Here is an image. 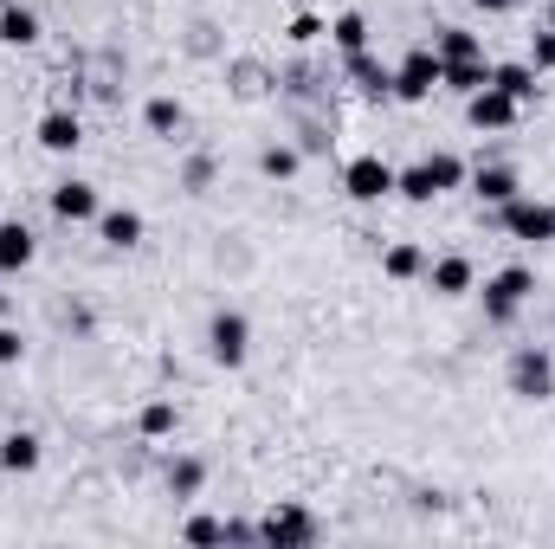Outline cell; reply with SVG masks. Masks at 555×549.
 I'll use <instances>...</instances> for the list:
<instances>
[{"label":"cell","instance_id":"obj_2","mask_svg":"<svg viewBox=\"0 0 555 549\" xmlns=\"http://www.w3.org/2000/svg\"><path fill=\"white\" fill-rule=\"evenodd\" d=\"M439 85H446V59H439L433 46H420V52H408V59L395 65V98H401V104H426Z\"/></svg>","mask_w":555,"mask_h":549},{"label":"cell","instance_id":"obj_32","mask_svg":"<svg viewBox=\"0 0 555 549\" xmlns=\"http://www.w3.org/2000/svg\"><path fill=\"white\" fill-rule=\"evenodd\" d=\"M517 0H478V13H511Z\"/></svg>","mask_w":555,"mask_h":549},{"label":"cell","instance_id":"obj_17","mask_svg":"<svg viewBox=\"0 0 555 549\" xmlns=\"http://www.w3.org/2000/svg\"><path fill=\"white\" fill-rule=\"evenodd\" d=\"M485 85H491V65H485V52H478V59H452V65H446V91L472 98V91H485Z\"/></svg>","mask_w":555,"mask_h":549},{"label":"cell","instance_id":"obj_18","mask_svg":"<svg viewBox=\"0 0 555 549\" xmlns=\"http://www.w3.org/2000/svg\"><path fill=\"white\" fill-rule=\"evenodd\" d=\"M39 39V13L33 7H0V46H33Z\"/></svg>","mask_w":555,"mask_h":549},{"label":"cell","instance_id":"obj_4","mask_svg":"<svg viewBox=\"0 0 555 549\" xmlns=\"http://www.w3.org/2000/svg\"><path fill=\"white\" fill-rule=\"evenodd\" d=\"M207 349H214L220 369H240V362L253 356V323H246L240 310H220V317L207 323Z\"/></svg>","mask_w":555,"mask_h":549},{"label":"cell","instance_id":"obj_31","mask_svg":"<svg viewBox=\"0 0 555 549\" xmlns=\"http://www.w3.org/2000/svg\"><path fill=\"white\" fill-rule=\"evenodd\" d=\"M317 33H323V20H317V13H297V20H291V46H310Z\"/></svg>","mask_w":555,"mask_h":549},{"label":"cell","instance_id":"obj_6","mask_svg":"<svg viewBox=\"0 0 555 549\" xmlns=\"http://www.w3.org/2000/svg\"><path fill=\"white\" fill-rule=\"evenodd\" d=\"M498 220H504L511 240H537V246L555 240V207H543V201H524V194H517V201L498 207Z\"/></svg>","mask_w":555,"mask_h":549},{"label":"cell","instance_id":"obj_16","mask_svg":"<svg viewBox=\"0 0 555 549\" xmlns=\"http://www.w3.org/2000/svg\"><path fill=\"white\" fill-rule=\"evenodd\" d=\"M349 78H356L369 98H395V72H388L382 59H369V52H349Z\"/></svg>","mask_w":555,"mask_h":549},{"label":"cell","instance_id":"obj_14","mask_svg":"<svg viewBox=\"0 0 555 549\" xmlns=\"http://www.w3.org/2000/svg\"><path fill=\"white\" fill-rule=\"evenodd\" d=\"M472 194H478L485 207H504V201H517L524 188H517V175H511V168H498V162H491V168H478V175H472Z\"/></svg>","mask_w":555,"mask_h":549},{"label":"cell","instance_id":"obj_28","mask_svg":"<svg viewBox=\"0 0 555 549\" xmlns=\"http://www.w3.org/2000/svg\"><path fill=\"white\" fill-rule=\"evenodd\" d=\"M181 537H188V544H227V524H220V518H188Z\"/></svg>","mask_w":555,"mask_h":549},{"label":"cell","instance_id":"obj_15","mask_svg":"<svg viewBox=\"0 0 555 549\" xmlns=\"http://www.w3.org/2000/svg\"><path fill=\"white\" fill-rule=\"evenodd\" d=\"M426 284H433L439 297H465V291H472V259H459V253H452V259H433V266H426Z\"/></svg>","mask_w":555,"mask_h":549},{"label":"cell","instance_id":"obj_11","mask_svg":"<svg viewBox=\"0 0 555 549\" xmlns=\"http://www.w3.org/2000/svg\"><path fill=\"white\" fill-rule=\"evenodd\" d=\"M85 142V124L72 117V111H46L39 117V149H52V155H72Z\"/></svg>","mask_w":555,"mask_h":549},{"label":"cell","instance_id":"obj_9","mask_svg":"<svg viewBox=\"0 0 555 549\" xmlns=\"http://www.w3.org/2000/svg\"><path fill=\"white\" fill-rule=\"evenodd\" d=\"M259 537H266V544H278V549H297V544H310V537H317V524H310V511H297V505H278L272 518L259 524Z\"/></svg>","mask_w":555,"mask_h":549},{"label":"cell","instance_id":"obj_21","mask_svg":"<svg viewBox=\"0 0 555 549\" xmlns=\"http://www.w3.org/2000/svg\"><path fill=\"white\" fill-rule=\"evenodd\" d=\"M433 52H439L446 65H452V59H478V33H465V26H439Z\"/></svg>","mask_w":555,"mask_h":549},{"label":"cell","instance_id":"obj_25","mask_svg":"<svg viewBox=\"0 0 555 549\" xmlns=\"http://www.w3.org/2000/svg\"><path fill=\"white\" fill-rule=\"evenodd\" d=\"M142 117H149V130H155V137H175V130H181V104H175V98H155Z\"/></svg>","mask_w":555,"mask_h":549},{"label":"cell","instance_id":"obj_13","mask_svg":"<svg viewBox=\"0 0 555 549\" xmlns=\"http://www.w3.org/2000/svg\"><path fill=\"white\" fill-rule=\"evenodd\" d=\"M33 253H39V240H33V227H20V220H7V227H0V272H26V266H33Z\"/></svg>","mask_w":555,"mask_h":549},{"label":"cell","instance_id":"obj_23","mask_svg":"<svg viewBox=\"0 0 555 549\" xmlns=\"http://www.w3.org/2000/svg\"><path fill=\"white\" fill-rule=\"evenodd\" d=\"M382 272H388V278H420V272H426V259H420V246L401 240V246H388V253H382Z\"/></svg>","mask_w":555,"mask_h":549},{"label":"cell","instance_id":"obj_26","mask_svg":"<svg viewBox=\"0 0 555 549\" xmlns=\"http://www.w3.org/2000/svg\"><path fill=\"white\" fill-rule=\"evenodd\" d=\"M259 168H266L272 181H291V175H297V149H284V142H272V149L259 155Z\"/></svg>","mask_w":555,"mask_h":549},{"label":"cell","instance_id":"obj_3","mask_svg":"<svg viewBox=\"0 0 555 549\" xmlns=\"http://www.w3.org/2000/svg\"><path fill=\"white\" fill-rule=\"evenodd\" d=\"M530 291H537V272L530 266H504L498 278H485V317L491 323H511L530 304Z\"/></svg>","mask_w":555,"mask_h":549},{"label":"cell","instance_id":"obj_7","mask_svg":"<svg viewBox=\"0 0 555 549\" xmlns=\"http://www.w3.org/2000/svg\"><path fill=\"white\" fill-rule=\"evenodd\" d=\"M395 175H401V168H388L382 155H356V162L343 168V188H349V201H388V194H395Z\"/></svg>","mask_w":555,"mask_h":549},{"label":"cell","instance_id":"obj_5","mask_svg":"<svg viewBox=\"0 0 555 549\" xmlns=\"http://www.w3.org/2000/svg\"><path fill=\"white\" fill-rule=\"evenodd\" d=\"M511 395H524V401H550L555 395L550 349H517V362H511Z\"/></svg>","mask_w":555,"mask_h":549},{"label":"cell","instance_id":"obj_24","mask_svg":"<svg viewBox=\"0 0 555 549\" xmlns=\"http://www.w3.org/2000/svg\"><path fill=\"white\" fill-rule=\"evenodd\" d=\"M201 478H207V465H201V459H175V465H168V491H175V498H194V491H201Z\"/></svg>","mask_w":555,"mask_h":549},{"label":"cell","instance_id":"obj_10","mask_svg":"<svg viewBox=\"0 0 555 549\" xmlns=\"http://www.w3.org/2000/svg\"><path fill=\"white\" fill-rule=\"evenodd\" d=\"M52 214H59L65 227H78V220H98L104 207H98V188H91V181H59V188H52Z\"/></svg>","mask_w":555,"mask_h":549},{"label":"cell","instance_id":"obj_30","mask_svg":"<svg viewBox=\"0 0 555 549\" xmlns=\"http://www.w3.org/2000/svg\"><path fill=\"white\" fill-rule=\"evenodd\" d=\"M20 356H26V343H20V330H13V323H0V369H13Z\"/></svg>","mask_w":555,"mask_h":549},{"label":"cell","instance_id":"obj_8","mask_svg":"<svg viewBox=\"0 0 555 549\" xmlns=\"http://www.w3.org/2000/svg\"><path fill=\"white\" fill-rule=\"evenodd\" d=\"M465 117H472V130H511V124L524 117V104H517L511 91L485 85V91H472V98H465Z\"/></svg>","mask_w":555,"mask_h":549},{"label":"cell","instance_id":"obj_20","mask_svg":"<svg viewBox=\"0 0 555 549\" xmlns=\"http://www.w3.org/2000/svg\"><path fill=\"white\" fill-rule=\"evenodd\" d=\"M0 465L7 472H33L39 465V433H7L0 439Z\"/></svg>","mask_w":555,"mask_h":549},{"label":"cell","instance_id":"obj_22","mask_svg":"<svg viewBox=\"0 0 555 549\" xmlns=\"http://www.w3.org/2000/svg\"><path fill=\"white\" fill-rule=\"evenodd\" d=\"M330 39H336L343 52H369V20H362V13H336Z\"/></svg>","mask_w":555,"mask_h":549},{"label":"cell","instance_id":"obj_12","mask_svg":"<svg viewBox=\"0 0 555 549\" xmlns=\"http://www.w3.org/2000/svg\"><path fill=\"white\" fill-rule=\"evenodd\" d=\"M98 233H104V246L130 253V246H142V214L137 207H111V214H98Z\"/></svg>","mask_w":555,"mask_h":549},{"label":"cell","instance_id":"obj_27","mask_svg":"<svg viewBox=\"0 0 555 549\" xmlns=\"http://www.w3.org/2000/svg\"><path fill=\"white\" fill-rule=\"evenodd\" d=\"M137 426L149 439H162V433H175V408H168V401H149V408L137 413Z\"/></svg>","mask_w":555,"mask_h":549},{"label":"cell","instance_id":"obj_19","mask_svg":"<svg viewBox=\"0 0 555 549\" xmlns=\"http://www.w3.org/2000/svg\"><path fill=\"white\" fill-rule=\"evenodd\" d=\"M491 85L511 91L517 104H530V98H537V65H491Z\"/></svg>","mask_w":555,"mask_h":549},{"label":"cell","instance_id":"obj_33","mask_svg":"<svg viewBox=\"0 0 555 549\" xmlns=\"http://www.w3.org/2000/svg\"><path fill=\"white\" fill-rule=\"evenodd\" d=\"M550 26H555V0H550Z\"/></svg>","mask_w":555,"mask_h":549},{"label":"cell","instance_id":"obj_1","mask_svg":"<svg viewBox=\"0 0 555 549\" xmlns=\"http://www.w3.org/2000/svg\"><path fill=\"white\" fill-rule=\"evenodd\" d=\"M459 181H465V162L439 149V155H420L414 168H401V175H395V194H408L414 207H426V201H439V194H452Z\"/></svg>","mask_w":555,"mask_h":549},{"label":"cell","instance_id":"obj_29","mask_svg":"<svg viewBox=\"0 0 555 549\" xmlns=\"http://www.w3.org/2000/svg\"><path fill=\"white\" fill-rule=\"evenodd\" d=\"M530 65H537V72H555V26H543V33L530 39Z\"/></svg>","mask_w":555,"mask_h":549}]
</instances>
